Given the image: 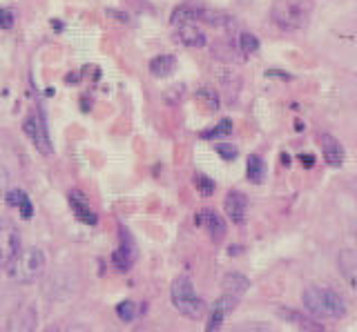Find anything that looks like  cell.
<instances>
[{
  "mask_svg": "<svg viewBox=\"0 0 357 332\" xmlns=\"http://www.w3.org/2000/svg\"><path fill=\"white\" fill-rule=\"evenodd\" d=\"M301 303L315 319H342L346 317V299L342 292H337L331 285L312 283L301 292Z\"/></svg>",
  "mask_w": 357,
  "mask_h": 332,
  "instance_id": "obj_1",
  "label": "cell"
},
{
  "mask_svg": "<svg viewBox=\"0 0 357 332\" xmlns=\"http://www.w3.org/2000/svg\"><path fill=\"white\" fill-rule=\"evenodd\" d=\"M45 268H47V259H45V252L40 248H20L5 270L14 283L27 285V283L38 281Z\"/></svg>",
  "mask_w": 357,
  "mask_h": 332,
  "instance_id": "obj_2",
  "label": "cell"
},
{
  "mask_svg": "<svg viewBox=\"0 0 357 332\" xmlns=\"http://www.w3.org/2000/svg\"><path fill=\"white\" fill-rule=\"evenodd\" d=\"M310 16H312V0H275L271 7L273 23L282 31L304 29Z\"/></svg>",
  "mask_w": 357,
  "mask_h": 332,
  "instance_id": "obj_3",
  "label": "cell"
},
{
  "mask_svg": "<svg viewBox=\"0 0 357 332\" xmlns=\"http://www.w3.org/2000/svg\"><path fill=\"white\" fill-rule=\"evenodd\" d=\"M170 301H172V306L178 315H183L185 319H192V321H199L208 310L206 301L197 294L195 283L190 276H176V279L172 281Z\"/></svg>",
  "mask_w": 357,
  "mask_h": 332,
  "instance_id": "obj_4",
  "label": "cell"
},
{
  "mask_svg": "<svg viewBox=\"0 0 357 332\" xmlns=\"http://www.w3.org/2000/svg\"><path fill=\"white\" fill-rule=\"evenodd\" d=\"M20 250V232L11 219H0V270H5L9 261L16 257Z\"/></svg>",
  "mask_w": 357,
  "mask_h": 332,
  "instance_id": "obj_5",
  "label": "cell"
},
{
  "mask_svg": "<svg viewBox=\"0 0 357 332\" xmlns=\"http://www.w3.org/2000/svg\"><path fill=\"white\" fill-rule=\"evenodd\" d=\"M22 132L27 134V139L31 141V145L36 148L43 157H52L54 154V143L50 139V132H47V125L43 123V118L38 114H31L25 118V123H22Z\"/></svg>",
  "mask_w": 357,
  "mask_h": 332,
  "instance_id": "obj_6",
  "label": "cell"
},
{
  "mask_svg": "<svg viewBox=\"0 0 357 332\" xmlns=\"http://www.w3.org/2000/svg\"><path fill=\"white\" fill-rule=\"evenodd\" d=\"M237 303H239L237 297L223 292L215 301V306H212V310H210L208 321H206V332H219L221 326H223V321H226V317L232 313L234 308H237Z\"/></svg>",
  "mask_w": 357,
  "mask_h": 332,
  "instance_id": "obj_7",
  "label": "cell"
},
{
  "mask_svg": "<svg viewBox=\"0 0 357 332\" xmlns=\"http://www.w3.org/2000/svg\"><path fill=\"white\" fill-rule=\"evenodd\" d=\"M195 223L199 228H204L208 232V237L215 241V243H221L226 239V232H228V226H226V219H223L219 212L215 210H201V212L195 216Z\"/></svg>",
  "mask_w": 357,
  "mask_h": 332,
  "instance_id": "obj_8",
  "label": "cell"
},
{
  "mask_svg": "<svg viewBox=\"0 0 357 332\" xmlns=\"http://www.w3.org/2000/svg\"><path fill=\"white\" fill-rule=\"evenodd\" d=\"M134 261H137V243H134L130 230L121 228V243H119V250L112 254V265L116 270H130Z\"/></svg>",
  "mask_w": 357,
  "mask_h": 332,
  "instance_id": "obj_9",
  "label": "cell"
},
{
  "mask_svg": "<svg viewBox=\"0 0 357 332\" xmlns=\"http://www.w3.org/2000/svg\"><path fill=\"white\" fill-rule=\"evenodd\" d=\"M36 324H38V310L31 303H25L9 317L5 332H36Z\"/></svg>",
  "mask_w": 357,
  "mask_h": 332,
  "instance_id": "obj_10",
  "label": "cell"
},
{
  "mask_svg": "<svg viewBox=\"0 0 357 332\" xmlns=\"http://www.w3.org/2000/svg\"><path fill=\"white\" fill-rule=\"evenodd\" d=\"M174 40L181 42L183 47L201 49V47H206L208 36L197 23H178V25H174Z\"/></svg>",
  "mask_w": 357,
  "mask_h": 332,
  "instance_id": "obj_11",
  "label": "cell"
},
{
  "mask_svg": "<svg viewBox=\"0 0 357 332\" xmlns=\"http://www.w3.org/2000/svg\"><path fill=\"white\" fill-rule=\"evenodd\" d=\"M67 203H70L74 216L85 226H96L98 223V214L96 210L89 205V198L81 192V190H72L67 194Z\"/></svg>",
  "mask_w": 357,
  "mask_h": 332,
  "instance_id": "obj_12",
  "label": "cell"
},
{
  "mask_svg": "<svg viewBox=\"0 0 357 332\" xmlns=\"http://www.w3.org/2000/svg\"><path fill=\"white\" fill-rule=\"evenodd\" d=\"M277 315L282 317L288 324H293L295 328H299L301 332H326V328L321 326V321L315 317H306L297 313L293 308H277Z\"/></svg>",
  "mask_w": 357,
  "mask_h": 332,
  "instance_id": "obj_13",
  "label": "cell"
},
{
  "mask_svg": "<svg viewBox=\"0 0 357 332\" xmlns=\"http://www.w3.org/2000/svg\"><path fill=\"white\" fill-rule=\"evenodd\" d=\"M223 210H226V214L232 223L243 226L245 216H248V196L243 192H230L226 196V201H223Z\"/></svg>",
  "mask_w": 357,
  "mask_h": 332,
  "instance_id": "obj_14",
  "label": "cell"
},
{
  "mask_svg": "<svg viewBox=\"0 0 357 332\" xmlns=\"http://www.w3.org/2000/svg\"><path fill=\"white\" fill-rule=\"evenodd\" d=\"M319 145L324 152V161H326L331 168H340V165H344V161H346L344 145L333 134H319Z\"/></svg>",
  "mask_w": 357,
  "mask_h": 332,
  "instance_id": "obj_15",
  "label": "cell"
},
{
  "mask_svg": "<svg viewBox=\"0 0 357 332\" xmlns=\"http://www.w3.org/2000/svg\"><path fill=\"white\" fill-rule=\"evenodd\" d=\"M221 285H223V292L241 299L245 292L250 290V279H248V276H243L241 272H228L226 276H223Z\"/></svg>",
  "mask_w": 357,
  "mask_h": 332,
  "instance_id": "obj_16",
  "label": "cell"
},
{
  "mask_svg": "<svg viewBox=\"0 0 357 332\" xmlns=\"http://www.w3.org/2000/svg\"><path fill=\"white\" fill-rule=\"evenodd\" d=\"M5 201L9 207H18V212L22 219H31L33 214V205H31V198L27 196L25 190H9L7 196H5Z\"/></svg>",
  "mask_w": 357,
  "mask_h": 332,
  "instance_id": "obj_17",
  "label": "cell"
},
{
  "mask_svg": "<svg viewBox=\"0 0 357 332\" xmlns=\"http://www.w3.org/2000/svg\"><path fill=\"white\" fill-rule=\"evenodd\" d=\"M176 68V58L172 54H161V56H156L150 61V74L154 79H165V76H170Z\"/></svg>",
  "mask_w": 357,
  "mask_h": 332,
  "instance_id": "obj_18",
  "label": "cell"
},
{
  "mask_svg": "<svg viewBox=\"0 0 357 332\" xmlns=\"http://www.w3.org/2000/svg\"><path fill=\"white\" fill-rule=\"evenodd\" d=\"M340 270L342 274L346 276V283L351 287H355V270H357V257L351 248H346L342 254H340Z\"/></svg>",
  "mask_w": 357,
  "mask_h": 332,
  "instance_id": "obj_19",
  "label": "cell"
},
{
  "mask_svg": "<svg viewBox=\"0 0 357 332\" xmlns=\"http://www.w3.org/2000/svg\"><path fill=\"white\" fill-rule=\"evenodd\" d=\"M245 174H248V181L255 183V185L264 183V179H266V165H264L261 157L252 154V157L248 159V165H245Z\"/></svg>",
  "mask_w": 357,
  "mask_h": 332,
  "instance_id": "obj_20",
  "label": "cell"
},
{
  "mask_svg": "<svg viewBox=\"0 0 357 332\" xmlns=\"http://www.w3.org/2000/svg\"><path fill=\"white\" fill-rule=\"evenodd\" d=\"M239 49L241 54H257L259 52V40H257L255 34H250V31H243V34H239Z\"/></svg>",
  "mask_w": 357,
  "mask_h": 332,
  "instance_id": "obj_21",
  "label": "cell"
},
{
  "mask_svg": "<svg viewBox=\"0 0 357 332\" xmlns=\"http://www.w3.org/2000/svg\"><path fill=\"white\" fill-rule=\"evenodd\" d=\"M232 134V120L223 118L217 127H212L208 132H201V139H219V136H228Z\"/></svg>",
  "mask_w": 357,
  "mask_h": 332,
  "instance_id": "obj_22",
  "label": "cell"
},
{
  "mask_svg": "<svg viewBox=\"0 0 357 332\" xmlns=\"http://www.w3.org/2000/svg\"><path fill=\"white\" fill-rule=\"evenodd\" d=\"M197 98L201 103H204V107L208 109H219V96L215 90H210V87H201V90L197 92Z\"/></svg>",
  "mask_w": 357,
  "mask_h": 332,
  "instance_id": "obj_23",
  "label": "cell"
},
{
  "mask_svg": "<svg viewBox=\"0 0 357 332\" xmlns=\"http://www.w3.org/2000/svg\"><path fill=\"white\" fill-rule=\"evenodd\" d=\"M116 317L121 319V321H126V324H130V321H134V317H137V303L134 301H121L119 306H116Z\"/></svg>",
  "mask_w": 357,
  "mask_h": 332,
  "instance_id": "obj_24",
  "label": "cell"
},
{
  "mask_svg": "<svg viewBox=\"0 0 357 332\" xmlns=\"http://www.w3.org/2000/svg\"><path fill=\"white\" fill-rule=\"evenodd\" d=\"M230 332H273L271 326L261 324V321H241V324L232 326Z\"/></svg>",
  "mask_w": 357,
  "mask_h": 332,
  "instance_id": "obj_25",
  "label": "cell"
},
{
  "mask_svg": "<svg viewBox=\"0 0 357 332\" xmlns=\"http://www.w3.org/2000/svg\"><path fill=\"white\" fill-rule=\"evenodd\" d=\"M195 187L199 190L201 196H210L212 192H215V181L206 174H195Z\"/></svg>",
  "mask_w": 357,
  "mask_h": 332,
  "instance_id": "obj_26",
  "label": "cell"
},
{
  "mask_svg": "<svg viewBox=\"0 0 357 332\" xmlns=\"http://www.w3.org/2000/svg\"><path fill=\"white\" fill-rule=\"evenodd\" d=\"M215 150L221 154V157H223V161H232V159H237V148H234V145H221V143H217V145H215Z\"/></svg>",
  "mask_w": 357,
  "mask_h": 332,
  "instance_id": "obj_27",
  "label": "cell"
},
{
  "mask_svg": "<svg viewBox=\"0 0 357 332\" xmlns=\"http://www.w3.org/2000/svg\"><path fill=\"white\" fill-rule=\"evenodd\" d=\"M14 27V12L11 9H0V29Z\"/></svg>",
  "mask_w": 357,
  "mask_h": 332,
  "instance_id": "obj_28",
  "label": "cell"
},
{
  "mask_svg": "<svg viewBox=\"0 0 357 332\" xmlns=\"http://www.w3.org/2000/svg\"><path fill=\"white\" fill-rule=\"evenodd\" d=\"M7 181H9V172H7V168H3V165H0V198L5 196Z\"/></svg>",
  "mask_w": 357,
  "mask_h": 332,
  "instance_id": "obj_29",
  "label": "cell"
},
{
  "mask_svg": "<svg viewBox=\"0 0 357 332\" xmlns=\"http://www.w3.org/2000/svg\"><path fill=\"white\" fill-rule=\"evenodd\" d=\"M67 332H92L87 326H72V328H67Z\"/></svg>",
  "mask_w": 357,
  "mask_h": 332,
  "instance_id": "obj_30",
  "label": "cell"
},
{
  "mask_svg": "<svg viewBox=\"0 0 357 332\" xmlns=\"http://www.w3.org/2000/svg\"><path fill=\"white\" fill-rule=\"evenodd\" d=\"M43 332H59V330H56V328H54V326H50V328H45V330H43Z\"/></svg>",
  "mask_w": 357,
  "mask_h": 332,
  "instance_id": "obj_31",
  "label": "cell"
}]
</instances>
